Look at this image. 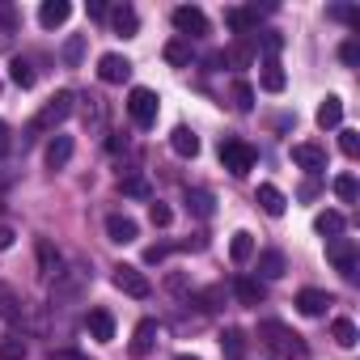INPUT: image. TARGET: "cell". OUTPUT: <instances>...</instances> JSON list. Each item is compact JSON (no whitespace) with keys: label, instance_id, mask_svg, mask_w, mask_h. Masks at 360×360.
Segmentation results:
<instances>
[{"label":"cell","instance_id":"6da1fadb","mask_svg":"<svg viewBox=\"0 0 360 360\" xmlns=\"http://www.w3.org/2000/svg\"><path fill=\"white\" fill-rule=\"evenodd\" d=\"M259 343H263V352H267L271 360H309V347H305V339H301L292 326L276 322V318L259 322Z\"/></svg>","mask_w":360,"mask_h":360},{"label":"cell","instance_id":"7a4b0ae2","mask_svg":"<svg viewBox=\"0 0 360 360\" xmlns=\"http://www.w3.org/2000/svg\"><path fill=\"white\" fill-rule=\"evenodd\" d=\"M72 106H77V98H72L68 89H60L56 98H47V106H43V110L34 115V123H30V136H39V131H56V127L72 115ZM30 136H26V140H30Z\"/></svg>","mask_w":360,"mask_h":360},{"label":"cell","instance_id":"3957f363","mask_svg":"<svg viewBox=\"0 0 360 360\" xmlns=\"http://www.w3.org/2000/svg\"><path fill=\"white\" fill-rule=\"evenodd\" d=\"M157 110H161V98H157L153 89H144V85H136V89L127 94V115H131V123H136L140 131H148V127H157Z\"/></svg>","mask_w":360,"mask_h":360},{"label":"cell","instance_id":"277c9868","mask_svg":"<svg viewBox=\"0 0 360 360\" xmlns=\"http://www.w3.org/2000/svg\"><path fill=\"white\" fill-rule=\"evenodd\" d=\"M85 284H89V267L85 263H64V271H60V280L51 284V305L60 301H77L81 292H85Z\"/></svg>","mask_w":360,"mask_h":360},{"label":"cell","instance_id":"5b68a950","mask_svg":"<svg viewBox=\"0 0 360 360\" xmlns=\"http://www.w3.org/2000/svg\"><path fill=\"white\" fill-rule=\"evenodd\" d=\"M221 161H225V169L233 174V178H246L250 169H255V161H259V153L246 144V140H238V136H229L225 144H221Z\"/></svg>","mask_w":360,"mask_h":360},{"label":"cell","instance_id":"8992f818","mask_svg":"<svg viewBox=\"0 0 360 360\" xmlns=\"http://www.w3.org/2000/svg\"><path fill=\"white\" fill-rule=\"evenodd\" d=\"M326 259L335 263V271H339L343 280H356L360 255H356V242H352V238H330V242H326Z\"/></svg>","mask_w":360,"mask_h":360},{"label":"cell","instance_id":"52a82bcc","mask_svg":"<svg viewBox=\"0 0 360 360\" xmlns=\"http://www.w3.org/2000/svg\"><path fill=\"white\" fill-rule=\"evenodd\" d=\"M34 259H39V280H43V284H56L60 271H64V255L56 250L51 238H39V242H34Z\"/></svg>","mask_w":360,"mask_h":360},{"label":"cell","instance_id":"ba28073f","mask_svg":"<svg viewBox=\"0 0 360 360\" xmlns=\"http://www.w3.org/2000/svg\"><path fill=\"white\" fill-rule=\"evenodd\" d=\"M115 288L127 292V297H136V301H144V297L153 292L148 276H144L140 267H131V263H119V267H115Z\"/></svg>","mask_w":360,"mask_h":360},{"label":"cell","instance_id":"9c48e42d","mask_svg":"<svg viewBox=\"0 0 360 360\" xmlns=\"http://www.w3.org/2000/svg\"><path fill=\"white\" fill-rule=\"evenodd\" d=\"M169 18H174V26L183 30L187 39H204V34L212 30V26H208V13H204V9H195V5H178Z\"/></svg>","mask_w":360,"mask_h":360},{"label":"cell","instance_id":"30bf717a","mask_svg":"<svg viewBox=\"0 0 360 360\" xmlns=\"http://www.w3.org/2000/svg\"><path fill=\"white\" fill-rule=\"evenodd\" d=\"M98 77H102L106 85H123V81L131 77V60L119 56V51H106V56L98 60Z\"/></svg>","mask_w":360,"mask_h":360},{"label":"cell","instance_id":"8fae6325","mask_svg":"<svg viewBox=\"0 0 360 360\" xmlns=\"http://www.w3.org/2000/svg\"><path fill=\"white\" fill-rule=\"evenodd\" d=\"M330 305H335V297L322 292V288H301V292H297V309H301L305 318H322Z\"/></svg>","mask_w":360,"mask_h":360},{"label":"cell","instance_id":"7c38bea8","mask_svg":"<svg viewBox=\"0 0 360 360\" xmlns=\"http://www.w3.org/2000/svg\"><path fill=\"white\" fill-rule=\"evenodd\" d=\"M292 161H297L305 174H322V169H326V148H322V144H292Z\"/></svg>","mask_w":360,"mask_h":360},{"label":"cell","instance_id":"4fadbf2b","mask_svg":"<svg viewBox=\"0 0 360 360\" xmlns=\"http://www.w3.org/2000/svg\"><path fill=\"white\" fill-rule=\"evenodd\" d=\"M225 26L242 39H250L259 30V9H225Z\"/></svg>","mask_w":360,"mask_h":360},{"label":"cell","instance_id":"5bb4252c","mask_svg":"<svg viewBox=\"0 0 360 360\" xmlns=\"http://www.w3.org/2000/svg\"><path fill=\"white\" fill-rule=\"evenodd\" d=\"M106 233H110V242H119V246H127V242H136V238H140V225H136L131 217H123V212H115V217H106Z\"/></svg>","mask_w":360,"mask_h":360},{"label":"cell","instance_id":"9a60e30c","mask_svg":"<svg viewBox=\"0 0 360 360\" xmlns=\"http://www.w3.org/2000/svg\"><path fill=\"white\" fill-rule=\"evenodd\" d=\"M157 339H161V326H157L153 318H144V322L136 326V335H131V356H148V352L157 347Z\"/></svg>","mask_w":360,"mask_h":360},{"label":"cell","instance_id":"2e32d148","mask_svg":"<svg viewBox=\"0 0 360 360\" xmlns=\"http://www.w3.org/2000/svg\"><path fill=\"white\" fill-rule=\"evenodd\" d=\"M0 318H5V322H26V301L9 284H0Z\"/></svg>","mask_w":360,"mask_h":360},{"label":"cell","instance_id":"e0dca14e","mask_svg":"<svg viewBox=\"0 0 360 360\" xmlns=\"http://www.w3.org/2000/svg\"><path fill=\"white\" fill-rule=\"evenodd\" d=\"M106 18H110L115 34H123V39H136V30H140V13H136L131 5H119V9H110Z\"/></svg>","mask_w":360,"mask_h":360},{"label":"cell","instance_id":"ac0fdd59","mask_svg":"<svg viewBox=\"0 0 360 360\" xmlns=\"http://www.w3.org/2000/svg\"><path fill=\"white\" fill-rule=\"evenodd\" d=\"M81 119H85V131H102V127H106V98L89 94V98L81 102Z\"/></svg>","mask_w":360,"mask_h":360},{"label":"cell","instance_id":"d6986e66","mask_svg":"<svg viewBox=\"0 0 360 360\" xmlns=\"http://www.w3.org/2000/svg\"><path fill=\"white\" fill-rule=\"evenodd\" d=\"M85 326H89V335H94L98 343H110V339H115V318H110V309H89V314H85Z\"/></svg>","mask_w":360,"mask_h":360},{"label":"cell","instance_id":"ffe728a7","mask_svg":"<svg viewBox=\"0 0 360 360\" xmlns=\"http://www.w3.org/2000/svg\"><path fill=\"white\" fill-rule=\"evenodd\" d=\"M233 292H238L242 305H263V297H267L263 280H255V276H238V280H233Z\"/></svg>","mask_w":360,"mask_h":360},{"label":"cell","instance_id":"44dd1931","mask_svg":"<svg viewBox=\"0 0 360 360\" xmlns=\"http://www.w3.org/2000/svg\"><path fill=\"white\" fill-rule=\"evenodd\" d=\"M255 200H259V208H263L267 217H284V208H288V200H284V191H280V187H271V183H263Z\"/></svg>","mask_w":360,"mask_h":360},{"label":"cell","instance_id":"7402d4cb","mask_svg":"<svg viewBox=\"0 0 360 360\" xmlns=\"http://www.w3.org/2000/svg\"><path fill=\"white\" fill-rule=\"evenodd\" d=\"M26 352H30V343H26L22 330H5V335H0V360H26Z\"/></svg>","mask_w":360,"mask_h":360},{"label":"cell","instance_id":"603a6c76","mask_svg":"<svg viewBox=\"0 0 360 360\" xmlns=\"http://www.w3.org/2000/svg\"><path fill=\"white\" fill-rule=\"evenodd\" d=\"M72 18V5H68V0H47V5L39 9V22L47 26V30H56V26H64Z\"/></svg>","mask_w":360,"mask_h":360},{"label":"cell","instance_id":"cb8c5ba5","mask_svg":"<svg viewBox=\"0 0 360 360\" xmlns=\"http://www.w3.org/2000/svg\"><path fill=\"white\" fill-rule=\"evenodd\" d=\"M169 148H174L178 157H195V153H200V136H195L191 127H174V131H169Z\"/></svg>","mask_w":360,"mask_h":360},{"label":"cell","instance_id":"d4e9b609","mask_svg":"<svg viewBox=\"0 0 360 360\" xmlns=\"http://www.w3.org/2000/svg\"><path fill=\"white\" fill-rule=\"evenodd\" d=\"M68 161H72V136H60V131H56V140L47 144V165H51V169H64Z\"/></svg>","mask_w":360,"mask_h":360},{"label":"cell","instance_id":"484cf974","mask_svg":"<svg viewBox=\"0 0 360 360\" xmlns=\"http://www.w3.org/2000/svg\"><path fill=\"white\" fill-rule=\"evenodd\" d=\"M339 123H343V98L326 94V102L318 106V127L326 131V127H339Z\"/></svg>","mask_w":360,"mask_h":360},{"label":"cell","instance_id":"4316f807","mask_svg":"<svg viewBox=\"0 0 360 360\" xmlns=\"http://www.w3.org/2000/svg\"><path fill=\"white\" fill-rule=\"evenodd\" d=\"M221 352H225L229 360H242V356H246V330L225 326V330H221Z\"/></svg>","mask_w":360,"mask_h":360},{"label":"cell","instance_id":"83f0119b","mask_svg":"<svg viewBox=\"0 0 360 360\" xmlns=\"http://www.w3.org/2000/svg\"><path fill=\"white\" fill-rule=\"evenodd\" d=\"M229 259H233L238 267L255 259V238H250L246 229H238V233H233V242H229Z\"/></svg>","mask_w":360,"mask_h":360},{"label":"cell","instance_id":"f1b7e54d","mask_svg":"<svg viewBox=\"0 0 360 360\" xmlns=\"http://www.w3.org/2000/svg\"><path fill=\"white\" fill-rule=\"evenodd\" d=\"M284 271H288V263H284L280 250H263V255H259V276H263V280H280Z\"/></svg>","mask_w":360,"mask_h":360},{"label":"cell","instance_id":"f546056e","mask_svg":"<svg viewBox=\"0 0 360 360\" xmlns=\"http://www.w3.org/2000/svg\"><path fill=\"white\" fill-rule=\"evenodd\" d=\"M9 81H13L18 89H30V85H34V64L22 60V56H13V60H9Z\"/></svg>","mask_w":360,"mask_h":360},{"label":"cell","instance_id":"4dcf8cb0","mask_svg":"<svg viewBox=\"0 0 360 360\" xmlns=\"http://www.w3.org/2000/svg\"><path fill=\"white\" fill-rule=\"evenodd\" d=\"M284 85H288V77H284L280 60H263V89L267 94H284Z\"/></svg>","mask_w":360,"mask_h":360},{"label":"cell","instance_id":"1f68e13d","mask_svg":"<svg viewBox=\"0 0 360 360\" xmlns=\"http://www.w3.org/2000/svg\"><path fill=\"white\" fill-rule=\"evenodd\" d=\"M330 335H335V343H339V347H356V339H360L352 318H335V322H330Z\"/></svg>","mask_w":360,"mask_h":360},{"label":"cell","instance_id":"d6a6232c","mask_svg":"<svg viewBox=\"0 0 360 360\" xmlns=\"http://www.w3.org/2000/svg\"><path fill=\"white\" fill-rule=\"evenodd\" d=\"M165 60H169L174 68H187V64H191V43H187V39L165 43Z\"/></svg>","mask_w":360,"mask_h":360},{"label":"cell","instance_id":"836d02e7","mask_svg":"<svg viewBox=\"0 0 360 360\" xmlns=\"http://www.w3.org/2000/svg\"><path fill=\"white\" fill-rule=\"evenodd\" d=\"M314 229H318L322 238H339V233H343V212H322V217L314 221Z\"/></svg>","mask_w":360,"mask_h":360},{"label":"cell","instance_id":"e575fe53","mask_svg":"<svg viewBox=\"0 0 360 360\" xmlns=\"http://www.w3.org/2000/svg\"><path fill=\"white\" fill-rule=\"evenodd\" d=\"M335 195H339L343 204H356V178H352V174H339V178H335Z\"/></svg>","mask_w":360,"mask_h":360},{"label":"cell","instance_id":"d590c367","mask_svg":"<svg viewBox=\"0 0 360 360\" xmlns=\"http://www.w3.org/2000/svg\"><path fill=\"white\" fill-rule=\"evenodd\" d=\"M233 102H238V110H255V85L238 81V85H233Z\"/></svg>","mask_w":360,"mask_h":360},{"label":"cell","instance_id":"8d00e7d4","mask_svg":"<svg viewBox=\"0 0 360 360\" xmlns=\"http://www.w3.org/2000/svg\"><path fill=\"white\" fill-rule=\"evenodd\" d=\"M187 204H191L200 217H212V195H208V191H200V187H195V191H187Z\"/></svg>","mask_w":360,"mask_h":360},{"label":"cell","instance_id":"74e56055","mask_svg":"<svg viewBox=\"0 0 360 360\" xmlns=\"http://www.w3.org/2000/svg\"><path fill=\"white\" fill-rule=\"evenodd\" d=\"M123 195H136V200H148V183H144V178H140V174H127V178H123Z\"/></svg>","mask_w":360,"mask_h":360},{"label":"cell","instance_id":"f35d334b","mask_svg":"<svg viewBox=\"0 0 360 360\" xmlns=\"http://www.w3.org/2000/svg\"><path fill=\"white\" fill-rule=\"evenodd\" d=\"M339 148H343L347 157H356V153H360V136H356L352 127H339Z\"/></svg>","mask_w":360,"mask_h":360},{"label":"cell","instance_id":"ab89813d","mask_svg":"<svg viewBox=\"0 0 360 360\" xmlns=\"http://www.w3.org/2000/svg\"><path fill=\"white\" fill-rule=\"evenodd\" d=\"M221 301H225V288H204L195 297V305H204V309H221Z\"/></svg>","mask_w":360,"mask_h":360},{"label":"cell","instance_id":"60d3db41","mask_svg":"<svg viewBox=\"0 0 360 360\" xmlns=\"http://www.w3.org/2000/svg\"><path fill=\"white\" fill-rule=\"evenodd\" d=\"M148 221H153V225H157V229H165V225H169V221H174V212H169V208H165V204H153V208H148Z\"/></svg>","mask_w":360,"mask_h":360},{"label":"cell","instance_id":"b9f144b4","mask_svg":"<svg viewBox=\"0 0 360 360\" xmlns=\"http://www.w3.org/2000/svg\"><path fill=\"white\" fill-rule=\"evenodd\" d=\"M81 51H85V39L77 34V39H68V47H64V64H77L81 60Z\"/></svg>","mask_w":360,"mask_h":360},{"label":"cell","instance_id":"7bdbcfd3","mask_svg":"<svg viewBox=\"0 0 360 360\" xmlns=\"http://www.w3.org/2000/svg\"><path fill=\"white\" fill-rule=\"evenodd\" d=\"M169 250H174L169 242H157V246H148V250H144V263H161V259H165Z\"/></svg>","mask_w":360,"mask_h":360},{"label":"cell","instance_id":"ee69618b","mask_svg":"<svg viewBox=\"0 0 360 360\" xmlns=\"http://www.w3.org/2000/svg\"><path fill=\"white\" fill-rule=\"evenodd\" d=\"M339 60H343V64H347V68H352V64H356V60H360V51H356V43H352V39H347V43H343V47H339Z\"/></svg>","mask_w":360,"mask_h":360},{"label":"cell","instance_id":"f6af8a7d","mask_svg":"<svg viewBox=\"0 0 360 360\" xmlns=\"http://www.w3.org/2000/svg\"><path fill=\"white\" fill-rule=\"evenodd\" d=\"M9 148H13V131H9V123H5V119H0V157H5Z\"/></svg>","mask_w":360,"mask_h":360},{"label":"cell","instance_id":"bcb514c9","mask_svg":"<svg viewBox=\"0 0 360 360\" xmlns=\"http://www.w3.org/2000/svg\"><path fill=\"white\" fill-rule=\"evenodd\" d=\"M330 18H335V22H347V26H352V22H356V9H347V5H335V9H330Z\"/></svg>","mask_w":360,"mask_h":360},{"label":"cell","instance_id":"7dc6e473","mask_svg":"<svg viewBox=\"0 0 360 360\" xmlns=\"http://www.w3.org/2000/svg\"><path fill=\"white\" fill-rule=\"evenodd\" d=\"M47 360H89V356H81V352H72V347H56Z\"/></svg>","mask_w":360,"mask_h":360},{"label":"cell","instance_id":"c3c4849f","mask_svg":"<svg viewBox=\"0 0 360 360\" xmlns=\"http://www.w3.org/2000/svg\"><path fill=\"white\" fill-rule=\"evenodd\" d=\"M13 242H18V233H13V229H9V225H0V250H9V246H13Z\"/></svg>","mask_w":360,"mask_h":360},{"label":"cell","instance_id":"681fc988","mask_svg":"<svg viewBox=\"0 0 360 360\" xmlns=\"http://www.w3.org/2000/svg\"><path fill=\"white\" fill-rule=\"evenodd\" d=\"M106 13H110V9L102 5V0H94V5H89V18H106Z\"/></svg>","mask_w":360,"mask_h":360},{"label":"cell","instance_id":"f907efd6","mask_svg":"<svg viewBox=\"0 0 360 360\" xmlns=\"http://www.w3.org/2000/svg\"><path fill=\"white\" fill-rule=\"evenodd\" d=\"M178 360H200V356H178Z\"/></svg>","mask_w":360,"mask_h":360}]
</instances>
